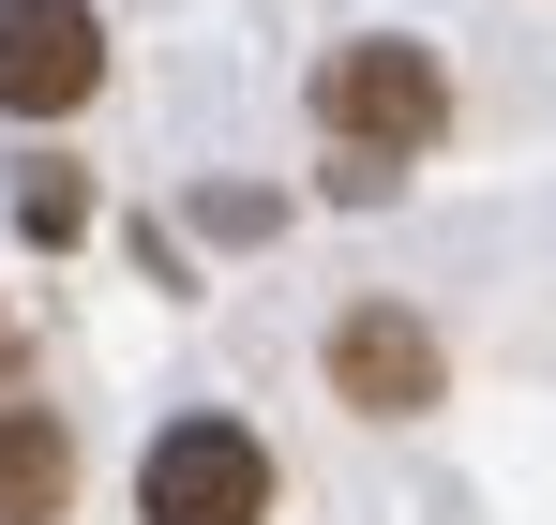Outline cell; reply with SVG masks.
Masks as SVG:
<instances>
[{"mask_svg":"<svg viewBox=\"0 0 556 525\" xmlns=\"http://www.w3.org/2000/svg\"><path fill=\"white\" fill-rule=\"evenodd\" d=\"M301 105H316V136H331V151H362V166L406 180L437 136H452V61H437L421 30H346V46L316 61Z\"/></svg>","mask_w":556,"mask_h":525,"instance_id":"cell-1","label":"cell"},{"mask_svg":"<svg viewBox=\"0 0 556 525\" xmlns=\"http://www.w3.org/2000/svg\"><path fill=\"white\" fill-rule=\"evenodd\" d=\"M136 525H271V436L241 406H181L136 450Z\"/></svg>","mask_w":556,"mask_h":525,"instance_id":"cell-2","label":"cell"},{"mask_svg":"<svg viewBox=\"0 0 556 525\" xmlns=\"http://www.w3.org/2000/svg\"><path fill=\"white\" fill-rule=\"evenodd\" d=\"M316 375H331V406H362V421H421V406H452V346H437L421 300H346L331 346H316Z\"/></svg>","mask_w":556,"mask_h":525,"instance_id":"cell-3","label":"cell"},{"mask_svg":"<svg viewBox=\"0 0 556 525\" xmlns=\"http://www.w3.org/2000/svg\"><path fill=\"white\" fill-rule=\"evenodd\" d=\"M91 90H105L91 0H0V120H76Z\"/></svg>","mask_w":556,"mask_h":525,"instance_id":"cell-4","label":"cell"},{"mask_svg":"<svg viewBox=\"0 0 556 525\" xmlns=\"http://www.w3.org/2000/svg\"><path fill=\"white\" fill-rule=\"evenodd\" d=\"M76 511V421L0 390V525H61Z\"/></svg>","mask_w":556,"mask_h":525,"instance_id":"cell-5","label":"cell"},{"mask_svg":"<svg viewBox=\"0 0 556 525\" xmlns=\"http://www.w3.org/2000/svg\"><path fill=\"white\" fill-rule=\"evenodd\" d=\"M15 226H30L46 256H61V241H91V180H76V166H30V180H15Z\"/></svg>","mask_w":556,"mask_h":525,"instance_id":"cell-6","label":"cell"},{"mask_svg":"<svg viewBox=\"0 0 556 525\" xmlns=\"http://www.w3.org/2000/svg\"><path fill=\"white\" fill-rule=\"evenodd\" d=\"M0 375H15V316H0Z\"/></svg>","mask_w":556,"mask_h":525,"instance_id":"cell-7","label":"cell"}]
</instances>
